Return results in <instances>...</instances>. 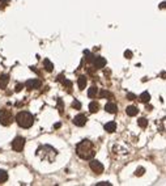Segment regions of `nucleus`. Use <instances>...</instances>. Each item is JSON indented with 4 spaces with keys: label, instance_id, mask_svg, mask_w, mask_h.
<instances>
[{
    "label": "nucleus",
    "instance_id": "obj_1",
    "mask_svg": "<svg viewBox=\"0 0 166 186\" xmlns=\"http://www.w3.org/2000/svg\"><path fill=\"white\" fill-rule=\"evenodd\" d=\"M76 153H77V156H79L80 159L90 160L94 156V153H96L93 141H90L88 139H84L82 141H80V143L76 145Z\"/></svg>",
    "mask_w": 166,
    "mask_h": 186
},
{
    "label": "nucleus",
    "instance_id": "obj_2",
    "mask_svg": "<svg viewBox=\"0 0 166 186\" xmlns=\"http://www.w3.org/2000/svg\"><path fill=\"white\" fill-rule=\"evenodd\" d=\"M37 156L41 160L48 161V163H52L54 160L56 159L58 156V151L51 145H42L37 149Z\"/></svg>",
    "mask_w": 166,
    "mask_h": 186
},
{
    "label": "nucleus",
    "instance_id": "obj_3",
    "mask_svg": "<svg viewBox=\"0 0 166 186\" xmlns=\"http://www.w3.org/2000/svg\"><path fill=\"white\" fill-rule=\"evenodd\" d=\"M16 122L18 123V126L22 127V129H29V127L33 126L34 118L29 111H20V113L16 115Z\"/></svg>",
    "mask_w": 166,
    "mask_h": 186
},
{
    "label": "nucleus",
    "instance_id": "obj_4",
    "mask_svg": "<svg viewBox=\"0 0 166 186\" xmlns=\"http://www.w3.org/2000/svg\"><path fill=\"white\" fill-rule=\"evenodd\" d=\"M13 122V115L9 110L3 109L0 110V123L3 126H9Z\"/></svg>",
    "mask_w": 166,
    "mask_h": 186
},
{
    "label": "nucleus",
    "instance_id": "obj_5",
    "mask_svg": "<svg viewBox=\"0 0 166 186\" xmlns=\"http://www.w3.org/2000/svg\"><path fill=\"white\" fill-rule=\"evenodd\" d=\"M24 147H25V139H24L22 136H16L14 140L12 141L13 151H16V152H21V151L24 149Z\"/></svg>",
    "mask_w": 166,
    "mask_h": 186
},
{
    "label": "nucleus",
    "instance_id": "obj_6",
    "mask_svg": "<svg viewBox=\"0 0 166 186\" xmlns=\"http://www.w3.org/2000/svg\"><path fill=\"white\" fill-rule=\"evenodd\" d=\"M90 169L93 170V172L96 173V174H100V173H102L104 172V165H102L100 161H97V160H93V161H90Z\"/></svg>",
    "mask_w": 166,
    "mask_h": 186
},
{
    "label": "nucleus",
    "instance_id": "obj_7",
    "mask_svg": "<svg viewBox=\"0 0 166 186\" xmlns=\"http://www.w3.org/2000/svg\"><path fill=\"white\" fill-rule=\"evenodd\" d=\"M41 85H42V83L38 79H32L25 83V87L28 89H38V88H41Z\"/></svg>",
    "mask_w": 166,
    "mask_h": 186
},
{
    "label": "nucleus",
    "instance_id": "obj_8",
    "mask_svg": "<svg viewBox=\"0 0 166 186\" xmlns=\"http://www.w3.org/2000/svg\"><path fill=\"white\" fill-rule=\"evenodd\" d=\"M73 123H75L76 126H79V127L85 126V123H86V117H85L84 114H79V115H76L75 118H73Z\"/></svg>",
    "mask_w": 166,
    "mask_h": 186
},
{
    "label": "nucleus",
    "instance_id": "obj_9",
    "mask_svg": "<svg viewBox=\"0 0 166 186\" xmlns=\"http://www.w3.org/2000/svg\"><path fill=\"white\" fill-rule=\"evenodd\" d=\"M93 64L96 68H104L106 66V59L102 56H96L94 60H93Z\"/></svg>",
    "mask_w": 166,
    "mask_h": 186
},
{
    "label": "nucleus",
    "instance_id": "obj_10",
    "mask_svg": "<svg viewBox=\"0 0 166 186\" xmlns=\"http://www.w3.org/2000/svg\"><path fill=\"white\" fill-rule=\"evenodd\" d=\"M105 110L107 111V113H110V114H116V113H118V107H116V105L113 104V102H107V104L105 105Z\"/></svg>",
    "mask_w": 166,
    "mask_h": 186
},
{
    "label": "nucleus",
    "instance_id": "obj_11",
    "mask_svg": "<svg viewBox=\"0 0 166 186\" xmlns=\"http://www.w3.org/2000/svg\"><path fill=\"white\" fill-rule=\"evenodd\" d=\"M126 113L128 114L130 117H135V115H138V113H139V109H138V107H136V106H134V105H130V106H127Z\"/></svg>",
    "mask_w": 166,
    "mask_h": 186
},
{
    "label": "nucleus",
    "instance_id": "obj_12",
    "mask_svg": "<svg viewBox=\"0 0 166 186\" xmlns=\"http://www.w3.org/2000/svg\"><path fill=\"white\" fill-rule=\"evenodd\" d=\"M58 81H62L63 83V85H64V88L68 91V92H71V88H72V83L70 80H66L64 77H63V75L60 76H58Z\"/></svg>",
    "mask_w": 166,
    "mask_h": 186
},
{
    "label": "nucleus",
    "instance_id": "obj_13",
    "mask_svg": "<svg viewBox=\"0 0 166 186\" xmlns=\"http://www.w3.org/2000/svg\"><path fill=\"white\" fill-rule=\"evenodd\" d=\"M104 129L106 130V133H114L116 130V123L115 122H107V123L104 126Z\"/></svg>",
    "mask_w": 166,
    "mask_h": 186
},
{
    "label": "nucleus",
    "instance_id": "obj_14",
    "mask_svg": "<svg viewBox=\"0 0 166 186\" xmlns=\"http://www.w3.org/2000/svg\"><path fill=\"white\" fill-rule=\"evenodd\" d=\"M86 83H88V80H86V76H80L79 77V80H77V85H79V88H80V91H82V89H85V87H86Z\"/></svg>",
    "mask_w": 166,
    "mask_h": 186
},
{
    "label": "nucleus",
    "instance_id": "obj_15",
    "mask_svg": "<svg viewBox=\"0 0 166 186\" xmlns=\"http://www.w3.org/2000/svg\"><path fill=\"white\" fill-rule=\"evenodd\" d=\"M98 109H100V104L97 101H92L89 104V111L90 113H97Z\"/></svg>",
    "mask_w": 166,
    "mask_h": 186
},
{
    "label": "nucleus",
    "instance_id": "obj_16",
    "mask_svg": "<svg viewBox=\"0 0 166 186\" xmlns=\"http://www.w3.org/2000/svg\"><path fill=\"white\" fill-rule=\"evenodd\" d=\"M100 97L101 99H113V93L111 92H109V91H106V89H102V91H100Z\"/></svg>",
    "mask_w": 166,
    "mask_h": 186
},
{
    "label": "nucleus",
    "instance_id": "obj_17",
    "mask_svg": "<svg viewBox=\"0 0 166 186\" xmlns=\"http://www.w3.org/2000/svg\"><path fill=\"white\" fill-rule=\"evenodd\" d=\"M43 67H45V70H46L47 72H51V71L54 70V64H52V63L48 60V59L43 60Z\"/></svg>",
    "mask_w": 166,
    "mask_h": 186
},
{
    "label": "nucleus",
    "instance_id": "obj_18",
    "mask_svg": "<svg viewBox=\"0 0 166 186\" xmlns=\"http://www.w3.org/2000/svg\"><path fill=\"white\" fill-rule=\"evenodd\" d=\"M8 81H9V76L8 75H2V76H0V87H2V88H6L7 84H8Z\"/></svg>",
    "mask_w": 166,
    "mask_h": 186
},
{
    "label": "nucleus",
    "instance_id": "obj_19",
    "mask_svg": "<svg viewBox=\"0 0 166 186\" xmlns=\"http://www.w3.org/2000/svg\"><path fill=\"white\" fill-rule=\"evenodd\" d=\"M97 93H98V88H97V87H90L89 91H88V96H89L90 99H94Z\"/></svg>",
    "mask_w": 166,
    "mask_h": 186
},
{
    "label": "nucleus",
    "instance_id": "obj_20",
    "mask_svg": "<svg viewBox=\"0 0 166 186\" xmlns=\"http://www.w3.org/2000/svg\"><path fill=\"white\" fill-rule=\"evenodd\" d=\"M149 100H150V95L148 92H144V93H141V95H140V101L141 102L146 104V102H149Z\"/></svg>",
    "mask_w": 166,
    "mask_h": 186
},
{
    "label": "nucleus",
    "instance_id": "obj_21",
    "mask_svg": "<svg viewBox=\"0 0 166 186\" xmlns=\"http://www.w3.org/2000/svg\"><path fill=\"white\" fill-rule=\"evenodd\" d=\"M7 180H8V173L6 172V170L0 169V184H4Z\"/></svg>",
    "mask_w": 166,
    "mask_h": 186
},
{
    "label": "nucleus",
    "instance_id": "obj_22",
    "mask_svg": "<svg viewBox=\"0 0 166 186\" xmlns=\"http://www.w3.org/2000/svg\"><path fill=\"white\" fill-rule=\"evenodd\" d=\"M138 125H139L140 127H143V129H145V127L148 126V119H146V118H140V119L138 121Z\"/></svg>",
    "mask_w": 166,
    "mask_h": 186
},
{
    "label": "nucleus",
    "instance_id": "obj_23",
    "mask_svg": "<svg viewBox=\"0 0 166 186\" xmlns=\"http://www.w3.org/2000/svg\"><path fill=\"white\" fill-rule=\"evenodd\" d=\"M72 107H73V109H76V110H80V109H81V102H79L77 100H75V101L72 102Z\"/></svg>",
    "mask_w": 166,
    "mask_h": 186
},
{
    "label": "nucleus",
    "instance_id": "obj_24",
    "mask_svg": "<svg viewBox=\"0 0 166 186\" xmlns=\"http://www.w3.org/2000/svg\"><path fill=\"white\" fill-rule=\"evenodd\" d=\"M145 173V169L144 168H141V166H140V168H138V169H136V172H135V176H138V177H139V176H143Z\"/></svg>",
    "mask_w": 166,
    "mask_h": 186
},
{
    "label": "nucleus",
    "instance_id": "obj_25",
    "mask_svg": "<svg viewBox=\"0 0 166 186\" xmlns=\"http://www.w3.org/2000/svg\"><path fill=\"white\" fill-rule=\"evenodd\" d=\"M58 109H59L60 113H63V101H62L60 99L58 100Z\"/></svg>",
    "mask_w": 166,
    "mask_h": 186
},
{
    "label": "nucleus",
    "instance_id": "obj_26",
    "mask_svg": "<svg viewBox=\"0 0 166 186\" xmlns=\"http://www.w3.org/2000/svg\"><path fill=\"white\" fill-rule=\"evenodd\" d=\"M136 99V96L134 95V93H128V95H127V100H131V101H132V100H135Z\"/></svg>",
    "mask_w": 166,
    "mask_h": 186
},
{
    "label": "nucleus",
    "instance_id": "obj_27",
    "mask_svg": "<svg viewBox=\"0 0 166 186\" xmlns=\"http://www.w3.org/2000/svg\"><path fill=\"white\" fill-rule=\"evenodd\" d=\"M7 6V0H0V9H3Z\"/></svg>",
    "mask_w": 166,
    "mask_h": 186
},
{
    "label": "nucleus",
    "instance_id": "obj_28",
    "mask_svg": "<svg viewBox=\"0 0 166 186\" xmlns=\"http://www.w3.org/2000/svg\"><path fill=\"white\" fill-rule=\"evenodd\" d=\"M124 56L127 58V59H130V58H131V56H132V52H131L130 50H127V51L124 52Z\"/></svg>",
    "mask_w": 166,
    "mask_h": 186
},
{
    "label": "nucleus",
    "instance_id": "obj_29",
    "mask_svg": "<svg viewBox=\"0 0 166 186\" xmlns=\"http://www.w3.org/2000/svg\"><path fill=\"white\" fill-rule=\"evenodd\" d=\"M97 186H111V184L110 182H98Z\"/></svg>",
    "mask_w": 166,
    "mask_h": 186
},
{
    "label": "nucleus",
    "instance_id": "obj_30",
    "mask_svg": "<svg viewBox=\"0 0 166 186\" xmlns=\"http://www.w3.org/2000/svg\"><path fill=\"white\" fill-rule=\"evenodd\" d=\"M22 89V84H17L16 85V92H20Z\"/></svg>",
    "mask_w": 166,
    "mask_h": 186
},
{
    "label": "nucleus",
    "instance_id": "obj_31",
    "mask_svg": "<svg viewBox=\"0 0 166 186\" xmlns=\"http://www.w3.org/2000/svg\"><path fill=\"white\" fill-rule=\"evenodd\" d=\"M54 127H55V129H58V127H60V123H55V126H54Z\"/></svg>",
    "mask_w": 166,
    "mask_h": 186
},
{
    "label": "nucleus",
    "instance_id": "obj_32",
    "mask_svg": "<svg viewBox=\"0 0 166 186\" xmlns=\"http://www.w3.org/2000/svg\"><path fill=\"white\" fill-rule=\"evenodd\" d=\"M161 7H166V3H162V6H161Z\"/></svg>",
    "mask_w": 166,
    "mask_h": 186
}]
</instances>
